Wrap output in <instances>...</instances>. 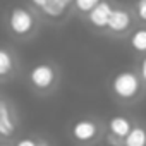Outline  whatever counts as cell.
Listing matches in <instances>:
<instances>
[{"mask_svg":"<svg viewBox=\"0 0 146 146\" xmlns=\"http://www.w3.org/2000/svg\"><path fill=\"white\" fill-rule=\"evenodd\" d=\"M136 26H137V23H136L134 14H132L131 4L117 2L110 19H108V24H107L103 36H107L110 40H125Z\"/></svg>","mask_w":146,"mask_h":146,"instance_id":"obj_5","label":"cell"},{"mask_svg":"<svg viewBox=\"0 0 146 146\" xmlns=\"http://www.w3.org/2000/svg\"><path fill=\"white\" fill-rule=\"evenodd\" d=\"M36 12L40 14L43 23H50V24H62L72 16V11L69 5H62V4L55 2V0H48Z\"/></svg>","mask_w":146,"mask_h":146,"instance_id":"obj_10","label":"cell"},{"mask_svg":"<svg viewBox=\"0 0 146 146\" xmlns=\"http://www.w3.org/2000/svg\"><path fill=\"white\" fill-rule=\"evenodd\" d=\"M46 2H48V0H26V4H28V5H31L35 11H40Z\"/></svg>","mask_w":146,"mask_h":146,"instance_id":"obj_18","label":"cell"},{"mask_svg":"<svg viewBox=\"0 0 146 146\" xmlns=\"http://www.w3.org/2000/svg\"><path fill=\"white\" fill-rule=\"evenodd\" d=\"M136 119L129 113H113L108 119H105V127H107V134L117 139H122L131 132V129L134 127Z\"/></svg>","mask_w":146,"mask_h":146,"instance_id":"obj_9","label":"cell"},{"mask_svg":"<svg viewBox=\"0 0 146 146\" xmlns=\"http://www.w3.org/2000/svg\"><path fill=\"white\" fill-rule=\"evenodd\" d=\"M105 120L96 115H81L69 125V137L74 146H96L105 139Z\"/></svg>","mask_w":146,"mask_h":146,"instance_id":"obj_4","label":"cell"},{"mask_svg":"<svg viewBox=\"0 0 146 146\" xmlns=\"http://www.w3.org/2000/svg\"><path fill=\"white\" fill-rule=\"evenodd\" d=\"M36 146H53V141H52L48 136L36 134Z\"/></svg>","mask_w":146,"mask_h":146,"instance_id":"obj_17","label":"cell"},{"mask_svg":"<svg viewBox=\"0 0 146 146\" xmlns=\"http://www.w3.org/2000/svg\"><path fill=\"white\" fill-rule=\"evenodd\" d=\"M0 146H16L14 139H7V141H0Z\"/></svg>","mask_w":146,"mask_h":146,"instance_id":"obj_19","label":"cell"},{"mask_svg":"<svg viewBox=\"0 0 146 146\" xmlns=\"http://www.w3.org/2000/svg\"><path fill=\"white\" fill-rule=\"evenodd\" d=\"M55 2H58V4H62V5H72V0H55Z\"/></svg>","mask_w":146,"mask_h":146,"instance_id":"obj_20","label":"cell"},{"mask_svg":"<svg viewBox=\"0 0 146 146\" xmlns=\"http://www.w3.org/2000/svg\"><path fill=\"white\" fill-rule=\"evenodd\" d=\"M102 0H72V5H70V11H72V16H76L78 19H84Z\"/></svg>","mask_w":146,"mask_h":146,"instance_id":"obj_13","label":"cell"},{"mask_svg":"<svg viewBox=\"0 0 146 146\" xmlns=\"http://www.w3.org/2000/svg\"><path fill=\"white\" fill-rule=\"evenodd\" d=\"M26 81L29 90L41 98L52 96L62 83V70L57 62L50 58H41L33 64L26 74Z\"/></svg>","mask_w":146,"mask_h":146,"instance_id":"obj_3","label":"cell"},{"mask_svg":"<svg viewBox=\"0 0 146 146\" xmlns=\"http://www.w3.org/2000/svg\"><path fill=\"white\" fill-rule=\"evenodd\" d=\"M136 70H137V74H139V78H141V81H143V84L146 88V55L141 57V58H137Z\"/></svg>","mask_w":146,"mask_h":146,"instance_id":"obj_16","label":"cell"},{"mask_svg":"<svg viewBox=\"0 0 146 146\" xmlns=\"http://www.w3.org/2000/svg\"><path fill=\"white\" fill-rule=\"evenodd\" d=\"M108 90L113 102L120 107H134L146 96V88L136 67L117 70L108 81Z\"/></svg>","mask_w":146,"mask_h":146,"instance_id":"obj_2","label":"cell"},{"mask_svg":"<svg viewBox=\"0 0 146 146\" xmlns=\"http://www.w3.org/2000/svg\"><path fill=\"white\" fill-rule=\"evenodd\" d=\"M131 9H132L137 26H146V0H132Z\"/></svg>","mask_w":146,"mask_h":146,"instance_id":"obj_14","label":"cell"},{"mask_svg":"<svg viewBox=\"0 0 146 146\" xmlns=\"http://www.w3.org/2000/svg\"><path fill=\"white\" fill-rule=\"evenodd\" d=\"M124 41H125L129 52L136 58L144 57L146 55V26H136Z\"/></svg>","mask_w":146,"mask_h":146,"instance_id":"obj_11","label":"cell"},{"mask_svg":"<svg viewBox=\"0 0 146 146\" xmlns=\"http://www.w3.org/2000/svg\"><path fill=\"white\" fill-rule=\"evenodd\" d=\"M21 69L23 62L17 52L7 43H0V84L14 81L21 74Z\"/></svg>","mask_w":146,"mask_h":146,"instance_id":"obj_6","label":"cell"},{"mask_svg":"<svg viewBox=\"0 0 146 146\" xmlns=\"http://www.w3.org/2000/svg\"><path fill=\"white\" fill-rule=\"evenodd\" d=\"M41 17L40 14L24 4H14L11 5L5 14H4V28L7 31V35L16 40V41H29L35 36H38L40 29H41Z\"/></svg>","mask_w":146,"mask_h":146,"instance_id":"obj_1","label":"cell"},{"mask_svg":"<svg viewBox=\"0 0 146 146\" xmlns=\"http://www.w3.org/2000/svg\"><path fill=\"white\" fill-rule=\"evenodd\" d=\"M16 146H36V134H29V136H17L14 139Z\"/></svg>","mask_w":146,"mask_h":146,"instance_id":"obj_15","label":"cell"},{"mask_svg":"<svg viewBox=\"0 0 146 146\" xmlns=\"http://www.w3.org/2000/svg\"><path fill=\"white\" fill-rule=\"evenodd\" d=\"M5 96H2V95H0V110H2V107H4V103H5Z\"/></svg>","mask_w":146,"mask_h":146,"instance_id":"obj_21","label":"cell"},{"mask_svg":"<svg viewBox=\"0 0 146 146\" xmlns=\"http://www.w3.org/2000/svg\"><path fill=\"white\" fill-rule=\"evenodd\" d=\"M122 146H146V122L136 120L131 132L124 137Z\"/></svg>","mask_w":146,"mask_h":146,"instance_id":"obj_12","label":"cell"},{"mask_svg":"<svg viewBox=\"0 0 146 146\" xmlns=\"http://www.w3.org/2000/svg\"><path fill=\"white\" fill-rule=\"evenodd\" d=\"M21 131V117L12 103V100H5L2 110H0V141L16 139Z\"/></svg>","mask_w":146,"mask_h":146,"instance_id":"obj_7","label":"cell"},{"mask_svg":"<svg viewBox=\"0 0 146 146\" xmlns=\"http://www.w3.org/2000/svg\"><path fill=\"white\" fill-rule=\"evenodd\" d=\"M115 0H102V2L83 19V23L88 26V29L95 35H100L103 36L105 29H107V24H108V19L113 12V7H115Z\"/></svg>","mask_w":146,"mask_h":146,"instance_id":"obj_8","label":"cell"}]
</instances>
